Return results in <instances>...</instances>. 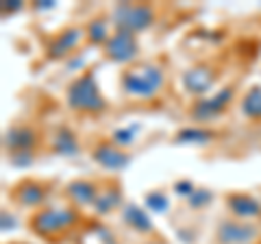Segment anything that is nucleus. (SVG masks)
<instances>
[{
    "label": "nucleus",
    "instance_id": "nucleus-1",
    "mask_svg": "<svg viewBox=\"0 0 261 244\" xmlns=\"http://www.w3.org/2000/svg\"><path fill=\"white\" fill-rule=\"evenodd\" d=\"M65 101H68V107L72 111H79V113H92V116H96V113H102L107 109V101L102 99L100 87H98L92 70H85L68 87Z\"/></svg>",
    "mask_w": 261,
    "mask_h": 244
},
{
    "label": "nucleus",
    "instance_id": "nucleus-2",
    "mask_svg": "<svg viewBox=\"0 0 261 244\" xmlns=\"http://www.w3.org/2000/svg\"><path fill=\"white\" fill-rule=\"evenodd\" d=\"M122 89L135 99H150L163 85V70L154 63H137L122 72Z\"/></svg>",
    "mask_w": 261,
    "mask_h": 244
},
{
    "label": "nucleus",
    "instance_id": "nucleus-3",
    "mask_svg": "<svg viewBox=\"0 0 261 244\" xmlns=\"http://www.w3.org/2000/svg\"><path fill=\"white\" fill-rule=\"evenodd\" d=\"M111 22L116 31H126V33H137V31L148 29L154 20V11L146 3H120L113 7Z\"/></svg>",
    "mask_w": 261,
    "mask_h": 244
},
{
    "label": "nucleus",
    "instance_id": "nucleus-4",
    "mask_svg": "<svg viewBox=\"0 0 261 244\" xmlns=\"http://www.w3.org/2000/svg\"><path fill=\"white\" fill-rule=\"evenodd\" d=\"M76 223V211L74 209H39L35 216L31 218L33 231L44 235V238H53V235L72 229Z\"/></svg>",
    "mask_w": 261,
    "mask_h": 244
},
{
    "label": "nucleus",
    "instance_id": "nucleus-5",
    "mask_svg": "<svg viewBox=\"0 0 261 244\" xmlns=\"http://www.w3.org/2000/svg\"><path fill=\"white\" fill-rule=\"evenodd\" d=\"M105 55L109 57L111 61L118 63H126L130 59H135L137 55V39L133 33H126V31H116L109 42L105 44Z\"/></svg>",
    "mask_w": 261,
    "mask_h": 244
},
{
    "label": "nucleus",
    "instance_id": "nucleus-6",
    "mask_svg": "<svg viewBox=\"0 0 261 244\" xmlns=\"http://www.w3.org/2000/svg\"><path fill=\"white\" fill-rule=\"evenodd\" d=\"M233 99V87H224L222 92L214 99H207V101H198L192 109V118L198 120V122H209L228 109V103Z\"/></svg>",
    "mask_w": 261,
    "mask_h": 244
},
{
    "label": "nucleus",
    "instance_id": "nucleus-7",
    "mask_svg": "<svg viewBox=\"0 0 261 244\" xmlns=\"http://www.w3.org/2000/svg\"><path fill=\"white\" fill-rule=\"evenodd\" d=\"M257 227L255 225H244V223H233L224 221L220 223L216 231V240L220 244H250L257 238Z\"/></svg>",
    "mask_w": 261,
    "mask_h": 244
},
{
    "label": "nucleus",
    "instance_id": "nucleus-8",
    "mask_svg": "<svg viewBox=\"0 0 261 244\" xmlns=\"http://www.w3.org/2000/svg\"><path fill=\"white\" fill-rule=\"evenodd\" d=\"M39 135L31 125H13L5 133V146L13 153H31L37 146Z\"/></svg>",
    "mask_w": 261,
    "mask_h": 244
},
{
    "label": "nucleus",
    "instance_id": "nucleus-9",
    "mask_svg": "<svg viewBox=\"0 0 261 244\" xmlns=\"http://www.w3.org/2000/svg\"><path fill=\"white\" fill-rule=\"evenodd\" d=\"M94 161H98L102 168L107 170H122L128 164V155L120 149L116 142H109V140H100L98 146L92 153Z\"/></svg>",
    "mask_w": 261,
    "mask_h": 244
},
{
    "label": "nucleus",
    "instance_id": "nucleus-10",
    "mask_svg": "<svg viewBox=\"0 0 261 244\" xmlns=\"http://www.w3.org/2000/svg\"><path fill=\"white\" fill-rule=\"evenodd\" d=\"M226 207L228 211L240 218V221H248V218H261V203L252 199L250 194L244 192H231L226 197Z\"/></svg>",
    "mask_w": 261,
    "mask_h": 244
},
{
    "label": "nucleus",
    "instance_id": "nucleus-11",
    "mask_svg": "<svg viewBox=\"0 0 261 244\" xmlns=\"http://www.w3.org/2000/svg\"><path fill=\"white\" fill-rule=\"evenodd\" d=\"M48 197V185L39 183V181H22L18 188L13 190V199L20 203L22 207H37L42 205Z\"/></svg>",
    "mask_w": 261,
    "mask_h": 244
},
{
    "label": "nucleus",
    "instance_id": "nucleus-12",
    "mask_svg": "<svg viewBox=\"0 0 261 244\" xmlns=\"http://www.w3.org/2000/svg\"><path fill=\"white\" fill-rule=\"evenodd\" d=\"M81 37H83V31L79 27H70L61 31L57 37L50 39V44H48V57L50 59H59V57H65V53L74 51V46L81 42Z\"/></svg>",
    "mask_w": 261,
    "mask_h": 244
},
{
    "label": "nucleus",
    "instance_id": "nucleus-13",
    "mask_svg": "<svg viewBox=\"0 0 261 244\" xmlns=\"http://www.w3.org/2000/svg\"><path fill=\"white\" fill-rule=\"evenodd\" d=\"M98 183L92 181V179H76L72 181L68 188H65V194L76 203V205H94L96 199H98Z\"/></svg>",
    "mask_w": 261,
    "mask_h": 244
},
{
    "label": "nucleus",
    "instance_id": "nucleus-14",
    "mask_svg": "<svg viewBox=\"0 0 261 244\" xmlns=\"http://www.w3.org/2000/svg\"><path fill=\"white\" fill-rule=\"evenodd\" d=\"M214 81H216V72L205 68V66L194 68V70H187L185 77H183V83H185V87L190 89L192 94L207 92V89L214 85Z\"/></svg>",
    "mask_w": 261,
    "mask_h": 244
},
{
    "label": "nucleus",
    "instance_id": "nucleus-15",
    "mask_svg": "<svg viewBox=\"0 0 261 244\" xmlns=\"http://www.w3.org/2000/svg\"><path fill=\"white\" fill-rule=\"evenodd\" d=\"M53 149L55 153H59V155H74L79 151V140L74 131H72L70 127H59V131H57L55 140H53Z\"/></svg>",
    "mask_w": 261,
    "mask_h": 244
},
{
    "label": "nucleus",
    "instance_id": "nucleus-16",
    "mask_svg": "<svg viewBox=\"0 0 261 244\" xmlns=\"http://www.w3.org/2000/svg\"><path fill=\"white\" fill-rule=\"evenodd\" d=\"M122 201V192L116 190L113 192V188L109 190H100L98 192V199L94 203V209H98V214H109V211H113Z\"/></svg>",
    "mask_w": 261,
    "mask_h": 244
},
{
    "label": "nucleus",
    "instance_id": "nucleus-17",
    "mask_svg": "<svg viewBox=\"0 0 261 244\" xmlns=\"http://www.w3.org/2000/svg\"><path fill=\"white\" fill-rule=\"evenodd\" d=\"M124 221L133 227V229H137V231H150L152 229V223H150L148 214H146L144 209H140L137 205H130L124 211Z\"/></svg>",
    "mask_w": 261,
    "mask_h": 244
},
{
    "label": "nucleus",
    "instance_id": "nucleus-18",
    "mask_svg": "<svg viewBox=\"0 0 261 244\" xmlns=\"http://www.w3.org/2000/svg\"><path fill=\"white\" fill-rule=\"evenodd\" d=\"M87 37H89V42L92 44H107L109 42V22L107 20H94L92 24L87 27Z\"/></svg>",
    "mask_w": 261,
    "mask_h": 244
},
{
    "label": "nucleus",
    "instance_id": "nucleus-19",
    "mask_svg": "<svg viewBox=\"0 0 261 244\" xmlns=\"http://www.w3.org/2000/svg\"><path fill=\"white\" fill-rule=\"evenodd\" d=\"M242 109L248 118H261V87H252L250 92L244 96Z\"/></svg>",
    "mask_w": 261,
    "mask_h": 244
},
{
    "label": "nucleus",
    "instance_id": "nucleus-20",
    "mask_svg": "<svg viewBox=\"0 0 261 244\" xmlns=\"http://www.w3.org/2000/svg\"><path fill=\"white\" fill-rule=\"evenodd\" d=\"M211 137H214V133L209 131V129L205 127H192V129H185V131L178 133L176 140L178 142H185V144H200V142H209Z\"/></svg>",
    "mask_w": 261,
    "mask_h": 244
}]
</instances>
